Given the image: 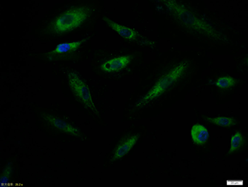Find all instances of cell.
I'll list each match as a JSON object with an SVG mask.
<instances>
[{
    "mask_svg": "<svg viewBox=\"0 0 248 187\" xmlns=\"http://www.w3.org/2000/svg\"><path fill=\"white\" fill-rule=\"evenodd\" d=\"M90 11L86 7H78L64 12L52 24V31L62 34L70 32L82 25L88 18Z\"/></svg>",
    "mask_w": 248,
    "mask_h": 187,
    "instance_id": "obj_1",
    "label": "cell"
},
{
    "mask_svg": "<svg viewBox=\"0 0 248 187\" xmlns=\"http://www.w3.org/2000/svg\"><path fill=\"white\" fill-rule=\"evenodd\" d=\"M67 79H68L69 86L77 98L87 108L93 111L96 112L95 105L93 102L90 89L85 82L74 72H70L68 73Z\"/></svg>",
    "mask_w": 248,
    "mask_h": 187,
    "instance_id": "obj_2",
    "label": "cell"
},
{
    "mask_svg": "<svg viewBox=\"0 0 248 187\" xmlns=\"http://www.w3.org/2000/svg\"><path fill=\"white\" fill-rule=\"evenodd\" d=\"M131 61L132 56L130 55H122L105 61L100 66V68L105 73H116L128 67Z\"/></svg>",
    "mask_w": 248,
    "mask_h": 187,
    "instance_id": "obj_3",
    "label": "cell"
},
{
    "mask_svg": "<svg viewBox=\"0 0 248 187\" xmlns=\"http://www.w3.org/2000/svg\"><path fill=\"white\" fill-rule=\"evenodd\" d=\"M139 135H134V136H128L123 140L121 141L120 143L115 150L114 160L121 159L126 155L136 145L138 139H139Z\"/></svg>",
    "mask_w": 248,
    "mask_h": 187,
    "instance_id": "obj_4",
    "label": "cell"
},
{
    "mask_svg": "<svg viewBox=\"0 0 248 187\" xmlns=\"http://www.w3.org/2000/svg\"><path fill=\"white\" fill-rule=\"evenodd\" d=\"M45 119L50 125H53L61 131L63 132V133H67V134L68 133V134L77 136V137H79L81 136L80 133L78 129L70 125L66 121L63 120V119L50 116V115L45 116Z\"/></svg>",
    "mask_w": 248,
    "mask_h": 187,
    "instance_id": "obj_5",
    "label": "cell"
},
{
    "mask_svg": "<svg viewBox=\"0 0 248 187\" xmlns=\"http://www.w3.org/2000/svg\"><path fill=\"white\" fill-rule=\"evenodd\" d=\"M104 21L107 23L108 27H111L113 30L115 31L116 33L119 34L124 39L134 40L139 37V34H138L137 32L131 30V29L128 28V27H125V26L114 22L112 20L107 17H104Z\"/></svg>",
    "mask_w": 248,
    "mask_h": 187,
    "instance_id": "obj_6",
    "label": "cell"
},
{
    "mask_svg": "<svg viewBox=\"0 0 248 187\" xmlns=\"http://www.w3.org/2000/svg\"><path fill=\"white\" fill-rule=\"evenodd\" d=\"M85 41L86 40L83 39L81 41H72V42L61 43L56 46L54 50L49 53V55L50 56H59V55H63L65 53L76 51Z\"/></svg>",
    "mask_w": 248,
    "mask_h": 187,
    "instance_id": "obj_7",
    "label": "cell"
},
{
    "mask_svg": "<svg viewBox=\"0 0 248 187\" xmlns=\"http://www.w3.org/2000/svg\"><path fill=\"white\" fill-rule=\"evenodd\" d=\"M191 136L196 144L202 145L206 142L209 137V133L203 125L196 124L191 128Z\"/></svg>",
    "mask_w": 248,
    "mask_h": 187,
    "instance_id": "obj_8",
    "label": "cell"
},
{
    "mask_svg": "<svg viewBox=\"0 0 248 187\" xmlns=\"http://www.w3.org/2000/svg\"><path fill=\"white\" fill-rule=\"evenodd\" d=\"M208 121L211 123L223 127L232 126L235 123L234 119L226 117L210 118L208 119Z\"/></svg>",
    "mask_w": 248,
    "mask_h": 187,
    "instance_id": "obj_9",
    "label": "cell"
},
{
    "mask_svg": "<svg viewBox=\"0 0 248 187\" xmlns=\"http://www.w3.org/2000/svg\"><path fill=\"white\" fill-rule=\"evenodd\" d=\"M235 84V80L231 76H223L217 80L216 86L222 89L232 88Z\"/></svg>",
    "mask_w": 248,
    "mask_h": 187,
    "instance_id": "obj_10",
    "label": "cell"
},
{
    "mask_svg": "<svg viewBox=\"0 0 248 187\" xmlns=\"http://www.w3.org/2000/svg\"><path fill=\"white\" fill-rule=\"evenodd\" d=\"M243 143V138L242 134L240 133H236L231 140V148H230V153H234L237 151L240 147L242 146Z\"/></svg>",
    "mask_w": 248,
    "mask_h": 187,
    "instance_id": "obj_11",
    "label": "cell"
}]
</instances>
